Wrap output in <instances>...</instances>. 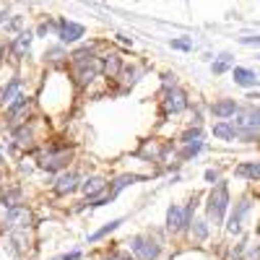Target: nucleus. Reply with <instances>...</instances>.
<instances>
[{"mask_svg": "<svg viewBox=\"0 0 260 260\" xmlns=\"http://www.w3.org/2000/svg\"><path fill=\"white\" fill-rule=\"evenodd\" d=\"M120 224H122V219H115V221H110V224H107V226H102L99 232H94V234L89 237V240H91V242H96V240H102V237H104V234H110V232H115V229H117Z\"/></svg>", "mask_w": 260, "mask_h": 260, "instance_id": "f3484780", "label": "nucleus"}, {"mask_svg": "<svg viewBox=\"0 0 260 260\" xmlns=\"http://www.w3.org/2000/svg\"><path fill=\"white\" fill-rule=\"evenodd\" d=\"M81 255L78 252H71V255H62V257H57V260H78Z\"/></svg>", "mask_w": 260, "mask_h": 260, "instance_id": "b1692460", "label": "nucleus"}, {"mask_svg": "<svg viewBox=\"0 0 260 260\" xmlns=\"http://www.w3.org/2000/svg\"><path fill=\"white\" fill-rule=\"evenodd\" d=\"M226 208H229V190H226V182H219L208 195V219L213 224H221Z\"/></svg>", "mask_w": 260, "mask_h": 260, "instance_id": "f257e3e1", "label": "nucleus"}, {"mask_svg": "<svg viewBox=\"0 0 260 260\" xmlns=\"http://www.w3.org/2000/svg\"><path fill=\"white\" fill-rule=\"evenodd\" d=\"M206 180H208V182L219 180V172H216V169H208V172H206Z\"/></svg>", "mask_w": 260, "mask_h": 260, "instance_id": "4be33fe9", "label": "nucleus"}, {"mask_svg": "<svg viewBox=\"0 0 260 260\" xmlns=\"http://www.w3.org/2000/svg\"><path fill=\"white\" fill-rule=\"evenodd\" d=\"M164 107H167V112L177 115V112H182L185 107H187V99H185V94H182V91L172 89V91L167 94V99H164Z\"/></svg>", "mask_w": 260, "mask_h": 260, "instance_id": "423d86ee", "label": "nucleus"}, {"mask_svg": "<svg viewBox=\"0 0 260 260\" xmlns=\"http://www.w3.org/2000/svg\"><path fill=\"white\" fill-rule=\"evenodd\" d=\"M29 45H31V34H29V31H24V34H18V39H16V45H13L16 55H24V52L29 50Z\"/></svg>", "mask_w": 260, "mask_h": 260, "instance_id": "2eb2a0df", "label": "nucleus"}, {"mask_svg": "<svg viewBox=\"0 0 260 260\" xmlns=\"http://www.w3.org/2000/svg\"><path fill=\"white\" fill-rule=\"evenodd\" d=\"M226 57L229 55H224V60H219V62H213V73H224L226 71Z\"/></svg>", "mask_w": 260, "mask_h": 260, "instance_id": "412c9836", "label": "nucleus"}, {"mask_svg": "<svg viewBox=\"0 0 260 260\" xmlns=\"http://www.w3.org/2000/svg\"><path fill=\"white\" fill-rule=\"evenodd\" d=\"M192 237H195V240H206V237H208V226L203 221H195L192 224Z\"/></svg>", "mask_w": 260, "mask_h": 260, "instance_id": "a211bd4d", "label": "nucleus"}, {"mask_svg": "<svg viewBox=\"0 0 260 260\" xmlns=\"http://www.w3.org/2000/svg\"><path fill=\"white\" fill-rule=\"evenodd\" d=\"M18 89H21V81L18 78H13L8 86H6V89H3V104H13L21 94H18Z\"/></svg>", "mask_w": 260, "mask_h": 260, "instance_id": "ddd939ff", "label": "nucleus"}, {"mask_svg": "<svg viewBox=\"0 0 260 260\" xmlns=\"http://www.w3.org/2000/svg\"><path fill=\"white\" fill-rule=\"evenodd\" d=\"M68 151H55V154H45V156H39V167H45V169H60L65 161H68Z\"/></svg>", "mask_w": 260, "mask_h": 260, "instance_id": "0eeeda50", "label": "nucleus"}, {"mask_svg": "<svg viewBox=\"0 0 260 260\" xmlns=\"http://www.w3.org/2000/svg\"><path fill=\"white\" fill-rule=\"evenodd\" d=\"M78 187V180H76V175H71V172H68V175H62L60 180H57V185H55V190L60 192V195H68V192H73Z\"/></svg>", "mask_w": 260, "mask_h": 260, "instance_id": "9d476101", "label": "nucleus"}, {"mask_svg": "<svg viewBox=\"0 0 260 260\" xmlns=\"http://www.w3.org/2000/svg\"><path fill=\"white\" fill-rule=\"evenodd\" d=\"M211 110H213L216 117L226 120V117H234V112H237V102H234V99H221V102H216Z\"/></svg>", "mask_w": 260, "mask_h": 260, "instance_id": "6e6552de", "label": "nucleus"}, {"mask_svg": "<svg viewBox=\"0 0 260 260\" xmlns=\"http://www.w3.org/2000/svg\"><path fill=\"white\" fill-rule=\"evenodd\" d=\"M232 76H234V81L240 83V86H252V83H257L255 73H252V71H247V68H234V71H232Z\"/></svg>", "mask_w": 260, "mask_h": 260, "instance_id": "9b49d317", "label": "nucleus"}, {"mask_svg": "<svg viewBox=\"0 0 260 260\" xmlns=\"http://www.w3.org/2000/svg\"><path fill=\"white\" fill-rule=\"evenodd\" d=\"M172 47H175V50H190L192 42L190 39H172Z\"/></svg>", "mask_w": 260, "mask_h": 260, "instance_id": "6ab92c4d", "label": "nucleus"}, {"mask_svg": "<svg viewBox=\"0 0 260 260\" xmlns=\"http://www.w3.org/2000/svg\"><path fill=\"white\" fill-rule=\"evenodd\" d=\"M110 260H133V257L125 255V252H115V255H110Z\"/></svg>", "mask_w": 260, "mask_h": 260, "instance_id": "5701e85b", "label": "nucleus"}, {"mask_svg": "<svg viewBox=\"0 0 260 260\" xmlns=\"http://www.w3.org/2000/svg\"><path fill=\"white\" fill-rule=\"evenodd\" d=\"M130 247H133V252L141 260H156L159 257V245L154 240H148V237H133Z\"/></svg>", "mask_w": 260, "mask_h": 260, "instance_id": "f03ea898", "label": "nucleus"}, {"mask_svg": "<svg viewBox=\"0 0 260 260\" xmlns=\"http://www.w3.org/2000/svg\"><path fill=\"white\" fill-rule=\"evenodd\" d=\"M240 42L242 45H250V47H260V37H242Z\"/></svg>", "mask_w": 260, "mask_h": 260, "instance_id": "aec40b11", "label": "nucleus"}, {"mask_svg": "<svg viewBox=\"0 0 260 260\" xmlns=\"http://www.w3.org/2000/svg\"><path fill=\"white\" fill-rule=\"evenodd\" d=\"M104 71H107V76H110V78H115V76L120 73V57H117V55L107 57V60H104Z\"/></svg>", "mask_w": 260, "mask_h": 260, "instance_id": "dca6fc26", "label": "nucleus"}, {"mask_svg": "<svg viewBox=\"0 0 260 260\" xmlns=\"http://www.w3.org/2000/svg\"><path fill=\"white\" fill-rule=\"evenodd\" d=\"M83 37V26L81 24H73V21H60V39L62 42H68V45H71V42H78Z\"/></svg>", "mask_w": 260, "mask_h": 260, "instance_id": "39448f33", "label": "nucleus"}, {"mask_svg": "<svg viewBox=\"0 0 260 260\" xmlns=\"http://www.w3.org/2000/svg\"><path fill=\"white\" fill-rule=\"evenodd\" d=\"M250 211V201H240L234 208V213L229 216V224H226V232L229 234H240L242 232V219H245V213Z\"/></svg>", "mask_w": 260, "mask_h": 260, "instance_id": "7ed1b4c3", "label": "nucleus"}, {"mask_svg": "<svg viewBox=\"0 0 260 260\" xmlns=\"http://www.w3.org/2000/svg\"><path fill=\"white\" fill-rule=\"evenodd\" d=\"M0 57H3V50H0Z\"/></svg>", "mask_w": 260, "mask_h": 260, "instance_id": "a878e982", "label": "nucleus"}, {"mask_svg": "<svg viewBox=\"0 0 260 260\" xmlns=\"http://www.w3.org/2000/svg\"><path fill=\"white\" fill-rule=\"evenodd\" d=\"M0 21H6V13H0Z\"/></svg>", "mask_w": 260, "mask_h": 260, "instance_id": "393cba45", "label": "nucleus"}, {"mask_svg": "<svg viewBox=\"0 0 260 260\" xmlns=\"http://www.w3.org/2000/svg\"><path fill=\"white\" fill-rule=\"evenodd\" d=\"M213 136H216V138H224V141H229V138H237V130H234V125L221 122V125H216V127H213Z\"/></svg>", "mask_w": 260, "mask_h": 260, "instance_id": "4468645a", "label": "nucleus"}, {"mask_svg": "<svg viewBox=\"0 0 260 260\" xmlns=\"http://www.w3.org/2000/svg\"><path fill=\"white\" fill-rule=\"evenodd\" d=\"M104 187H107V182H104L102 177H89V180H83V182H81V190H83V195H89V198L99 195Z\"/></svg>", "mask_w": 260, "mask_h": 260, "instance_id": "1a4fd4ad", "label": "nucleus"}, {"mask_svg": "<svg viewBox=\"0 0 260 260\" xmlns=\"http://www.w3.org/2000/svg\"><path fill=\"white\" fill-rule=\"evenodd\" d=\"M190 221H187V216H185V211L180 208V206H169V211H167V226L172 229V232H180V229H185Z\"/></svg>", "mask_w": 260, "mask_h": 260, "instance_id": "20e7f679", "label": "nucleus"}, {"mask_svg": "<svg viewBox=\"0 0 260 260\" xmlns=\"http://www.w3.org/2000/svg\"><path fill=\"white\" fill-rule=\"evenodd\" d=\"M237 175H240V177H250V180H260V161H250V164L237 167Z\"/></svg>", "mask_w": 260, "mask_h": 260, "instance_id": "f8f14e48", "label": "nucleus"}]
</instances>
